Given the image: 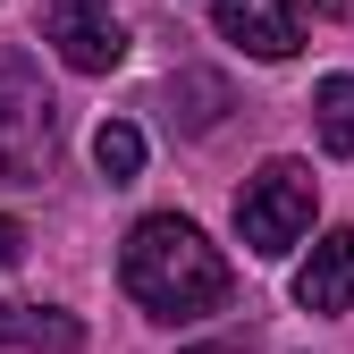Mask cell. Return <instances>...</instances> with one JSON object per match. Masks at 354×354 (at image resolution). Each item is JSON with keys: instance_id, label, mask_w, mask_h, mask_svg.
I'll return each mask as SVG.
<instances>
[{"instance_id": "1", "label": "cell", "mask_w": 354, "mask_h": 354, "mask_svg": "<svg viewBox=\"0 0 354 354\" xmlns=\"http://www.w3.org/2000/svg\"><path fill=\"white\" fill-rule=\"evenodd\" d=\"M118 287L136 295L152 321H203V313L228 304L236 270H228V253H219L194 219L152 211V219H136V236L118 253Z\"/></svg>"}, {"instance_id": "6", "label": "cell", "mask_w": 354, "mask_h": 354, "mask_svg": "<svg viewBox=\"0 0 354 354\" xmlns=\"http://www.w3.org/2000/svg\"><path fill=\"white\" fill-rule=\"evenodd\" d=\"M295 304L304 313H346L354 304V228H329L313 245V261L295 270Z\"/></svg>"}, {"instance_id": "10", "label": "cell", "mask_w": 354, "mask_h": 354, "mask_svg": "<svg viewBox=\"0 0 354 354\" xmlns=\"http://www.w3.org/2000/svg\"><path fill=\"white\" fill-rule=\"evenodd\" d=\"M93 169L110 177V186H127V177L144 169V136H136V127H127V118H110L102 136H93Z\"/></svg>"}, {"instance_id": "11", "label": "cell", "mask_w": 354, "mask_h": 354, "mask_svg": "<svg viewBox=\"0 0 354 354\" xmlns=\"http://www.w3.org/2000/svg\"><path fill=\"white\" fill-rule=\"evenodd\" d=\"M17 261H26V219L0 211V270H17Z\"/></svg>"}, {"instance_id": "4", "label": "cell", "mask_w": 354, "mask_h": 354, "mask_svg": "<svg viewBox=\"0 0 354 354\" xmlns=\"http://www.w3.org/2000/svg\"><path fill=\"white\" fill-rule=\"evenodd\" d=\"M211 26L253 59H295L304 51V0H211Z\"/></svg>"}, {"instance_id": "12", "label": "cell", "mask_w": 354, "mask_h": 354, "mask_svg": "<svg viewBox=\"0 0 354 354\" xmlns=\"http://www.w3.org/2000/svg\"><path fill=\"white\" fill-rule=\"evenodd\" d=\"M245 337H253V329H228V337H203V346H186V354H245Z\"/></svg>"}, {"instance_id": "3", "label": "cell", "mask_w": 354, "mask_h": 354, "mask_svg": "<svg viewBox=\"0 0 354 354\" xmlns=\"http://www.w3.org/2000/svg\"><path fill=\"white\" fill-rule=\"evenodd\" d=\"M59 152V102L42 93L26 59H0V177L9 186H42Z\"/></svg>"}, {"instance_id": "5", "label": "cell", "mask_w": 354, "mask_h": 354, "mask_svg": "<svg viewBox=\"0 0 354 354\" xmlns=\"http://www.w3.org/2000/svg\"><path fill=\"white\" fill-rule=\"evenodd\" d=\"M51 42H59V59L76 76H110L127 59V26L110 9H51Z\"/></svg>"}, {"instance_id": "7", "label": "cell", "mask_w": 354, "mask_h": 354, "mask_svg": "<svg viewBox=\"0 0 354 354\" xmlns=\"http://www.w3.org/2000/svg\"><path fill=\"white\" fill-rule=\"evenodd\" d=\"M0 346H17V354H76L84 321L59 313V304H0Z\"/></svg>"}, {"instance_id": "2", "label": "cell", "mask_w": 354, "mask_h": 354, "mask_svg": "<svg viewBox=\"0 0 354 354\" xmlns=\"http://www.w3.org/2000/svg\"><path fill=\"white\" fill-rule=\"evenodd\" d=\"M313 203H321V177L304 169V160H261L253 177H245V194H236V236H245V253L253 261H279V253H295L304 245V228H313Z\"/></svg>"}, {"instance_id": "8", "label": "cell", "mask_w": 354, "mask_h": 354, "mask_svg": "<svg viewBox=\"0 0 354 354\" xmlns=\"http://www.w3.org/2000/svg\"><path fill=\"white\" fill-rule=\"evenodd\" d=\"M228 110H236L228 76H211V68H177V76H169V127H186V136H211Z\"/></svg>"}, {"instance_id": "9", "label": "cell", "mask_w": 354, "mask_h": 354, "mask_svg": "<svg viewBox=\"0 0 354 354\" xmlns=\"http://www.w3.org/2000/svg\"><path fill=\"white\" fill-rule=\"evenodd\" d=\"M313 118H321V144L337 160H354V76H321L313 84Z\"/></svg>"}]
</instances>
